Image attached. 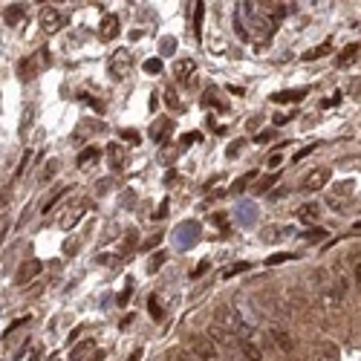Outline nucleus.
<instances>
[{
  "mask_svg": "<svg viewBox=\"0 0 361 361\" xmlns=\"http://www.w3.org/2000/svg\"><path fill=\"white\" fill-rule=\"evenodd\" d=\"M214 324L226 326L228 333L237 338V344L246 341V338H254V326H249L243 321V315L237 312V307H228V304H223V307H217V315H214Z\"/></svg>",
  "mask_w": 361,
  "mask_h": 361,
  "instance_id": "2",
  "label": "nucleus"
},
{
  "mask_svg": "<svg viewBox=\"0 0 361 361\" xmlns=\"http://www.w3.org/2000/svg\"><path fill=\"white\" fill-rule=\"evenodd\" d=\"M99 29H101V32H99L101 41H113V38L118 35V18H116V15H107V18L101 20Z\"/></svg>",
  "mask_w": 361,
  "mask_h": 361,
  "instance_id": "15",
  "label": "nucleus"
},
{
  "mask_svg": "<svg viewBox=\"0 0 361 361\" xmlns=\"http://www.w3.org/2000/svg\"><path fill=\"white\" fill-rule=\"evenodd\" d=\"M133 70V55L127 49H116V55L110 58V78L113 81H125L127 75Z\"/></svg>",
  "mask_w": 361,
  "mask_h": 361,
  "instance_id": "5",
  "label": "nucleus"
},
{
  "mask_svg": "<svg viewBox=\"0 0 361 361\" xmlns=\"http://www.w3.org/2000/svg\"><path fill=\"white\" fill-rule=\"evenodd\" d=\"M130 292H133V286H125V292L118 295V304H127V298H130Z\"/></svg>",
  "mask_w": 361,
  "mask_h": 361,
  "instance_id": "46",
  "label": "nucleus"
},
{
  "mask_svg": "<svg viewBox=\"0 0 361 361\" xmlns=\"http://www.w3.org/2000/svg\"><path fill=\"white\" fill-rule=\"evenodd\" d=\"M194 70H197V64L191 61V58H185V61H176V70H173V72H176V78H179V81H188Z\"/></svg>",
  "mask_w": 361,
  "mask_h": 361,
  "instance_id": "17",
  "label": "nucleus"
},
{
  "mask_svg": "<svg viewBox=\"0 0 361 361\" xmlns=\"http://www.w3.org/2000/svg\"><path fill=\"white\" fill-rule=\"evenodd\" d=\"M61 12L52 9V6H46L44 12H41V26H44V32H58L61 29Z\"/></svg>",
  "mask_w": 361,
  "mask_h": 361,
  "instance_id": "13",
  "label": "nucleus"
},
{
  "mask_svg": "<svg viewBox=\"0 0 361 361\" xmlns=\"http://www.w3.org/2000/svg\"><path fill=\"white\" fill-rule=\"evenodd\" d=\"M173 240H176V246H179V249H191V246L199 240V223H197V220H188V223H182V226L176 228Z\"/></svg>",
  "mask_w": 361,
  "mask_h": 361,
  "instance_id": "7",
  "label": "nucleus"
},
{
  "mask_svg": "<svg viewBox=\"0 0 361 361\" xmlns=\"http://www.w3.org/2000/svg\"><path fill=\"white\" fill-rule=\"evenodd\" d=\"M292 257H295V254H289V252H280V254H272L269 260V266H278V263H286V260H292Z\"/></svg>",
  "mask_w": 361,
  "mask_h": 361,
  "instance_id": "33",
  "label": "nucleus"
},
{
  "mask_svg": "<svg viewBox=\"0 0 361 361\" xmlns=\"http://www.w3.org/2000/svg\"><path fill=\"white\" fill-rule=\"evenodd\" d=\"M333 191L338 194V197H350V194H352V182L350 179H347V182H335Z\"/></svg>",
  "mask_w": 361,
  "mask_h": 361,
  "instance_id": "30",
  "label": "nucleus"
},
{
  "mask_svg": "<svg viewBox=\"0 0 361 361\" xmlns=\"http://www.w3.org/2000/svg\"><path fill=\"white\" fill-rule=\"evenodd\" d=\"M355 283H358V289H361V260L355 263Z\"/></svg>",
  "mask_w": 361,
  "mask_h": 361,
  "instance_id": "49",
  "label": "nucleus"
},
{
  "mask_svg": "<svg viewBox=\"0 0 361 361\" xmlns=\"http://www.w3.org/2000/svg\"><path fill=\"white\" fill-rule=\"evenodd\" d=\"M208 269H211V263H208V260H202V263H199V266H197V269L191 272V278H199V275H205Z\"/></svg>",
  "mask_w": 361,
  "mask_h": 361,
  "instance_id": "38",
  "label": "nucleus"
},
{
  "mask_svg": "<svg viewBox=\"0 0 361 361\" xmlns=\"http://www.w3.org/2000/svg\"><path fill=\"white\" fill-rule=\"evenodd\" d=\"M55 171H58V162H55V159H52V162H49V165H46V168H44V173H41V179H52V176H55Z\"/></svg>",
  "mask_w": 361,
  "mask_h": 361,
  "instance_id": "36",
  "label": "nucleus"
},
{
  "mask_svg": "<svg viewBox=\"0 0 361 361\" xmlns=\"http://www.w3.org/2000/svg\"><path fill=\"white\" fill-rule=\"evenodd\" d=\"M110 162H113V168H122V165H125V151H122L118 144H110Z\"/></svg>",
  "mask_w": 361,
  "mask_h": 361,
  "instance_id": "24",
  "label": "nucleus"
},
{
  "mask_svg": "<svg viewBox=\"0 0 361 361\" xmlns=\"http://www.w3.org/2000/svg\"><path fill=\"white\" fill-rule=\"evenodd\" d=\"M93 361H104V352H96V358Z\"/></svg>",
  "mask_w": 361,
  "mask_h": 361,
  "instance_id": "52",
  "label": "nucleus"
},
{
  "mask_svg": "<svg viewBox=\"0 0 361 361\" xmlns=\"http://www.w3.org/2000/svg\"><path fill=\"white\" fill-rule=\"evenodd\" d=\"M171 130H173V122H171V118H162V125L154 127V139H156V142H165V139L171 136Z\"/></svg>",
  "mask_w": 361,
  "mask_h": 361,
  "instance_id": "18",
  "label": "nucleus"
},
{
  "mask_svg": "<svg viewBox=\"0 0 361 361\" xmlns=\"http://www.w3.org/2000/svg\"><path fill=\"white\" fill-rule=\"evenodd\" d=\"M269 341L275 344L280 352H292V350H295V341H292V335H289L286 329H280V326H272V329H269Z\"/></svg>",
  "mask_w": 361,
  "mask_h": 361,
  "instance_id": "10",
  "label": "nucleus"
},
{
  "mask_svg": "<svg viewBox=\"0 0 361 361\" xmlns=\"http://www.w3.org/2000/svg\"><path fill=\"white\" fill-rule=\"evenodd\" d=\"M333 179V168H312V171L300 179V191H321L326 185V182Z\"/></svg>",
  "mask_w": 361,
  "mask_h": 361,
  "instance_id": "6",
  "label": "nucleus"
},
{
  "mask_svg": "<svg viewBox=\"0 0 361 361\" xmlns=\"http://www.w3.org/2000/svg\"><path fill=\"white\" fill-rule=\"evenodd\" d=\"M252 269V263H234V266H228V269H223V278H234V275H240V272Z\"/></svg>",
  "mask_w": 361,
  "mask_h": 361,
  "instance_id": "25",
  "label": "nucleus"
},
{
  "mask_svg": "<svg viewBox=\"0 0 361 361\" xmlns=\"http://www.w3.org/2000/svg\"><path fill=\"white\" fill-rule=\"evenodd\" d=\"M278 182V173H272V176H266V179H260V191H269L272 185Z\"/></svg>",
  "mask_w": 361,
  "mask_h": 361,
  "instance_id": "40",
  "label": "nucleus"
},
{
  "mask_svg": "<svg viewBox=\"0 0 361 361\" xmlns=\"http://www.w3.org/2000/svg\"><path fill=\"white\" fill-rule=\"evenodd\" d=\"M127 361H142V350H133V352H130V358H127Z\"/></svg>",
  "mask_w": 361,
  "mask_h": 361,
  "instance_id": "51",
  "label": "nucleus"
},
{
  "mask_svg": "<svg viewBox=\"0 0 361 361\" xmlns=\"http://www.w3.org/2000/svg\"><path fill=\"white\" fill-rule=\"evenodd\" d=\"M312 151H318V144H307L304 151H298V154H295V162H300V159H304V156H309Z\"/></svg>",
  "mask_w": 361,
  "mask_h": 361,
  "instance_id": "39",
  "label": "nucleus"
},
{
  "mask_svg": "<svg viewBox=\"0 0 361 361\" xmlns=\"http://www.w3.org/2000/svg\"><path fill=\"white\" fill-rule=\"evenodd\" d=\"M122 139H127V142H139V133H136V130H122Z\"/></svg>",
  "mask_w": 361,
  "mask_h": 361,
  "instance_id": "43",
  "label": "nucleus"
},
{
  "mask_svg": "<svg viewBox=\"0 0 361 361\" xmlns=\"http://www.w3.org/2000/svg\"><path fill=\"white\" fill-rule=\"evenodd\" d=\"M199 139H202V136H199V133H188V136H182V144L188 147L191 142H199Z\"/></svg>",
  "mask_w": 361,
  "mask_h": 361,
  "instance_id": "44",
  "label": "nucleus"
},
{
  "mask_svg": "<svg viewBox=\"0 0 361 361\" xmlns=\"http://www.w3.org/2000/svg\"><path fill=\"white\" fill-rule=\"evenodd\" d=\"M156 243H159V234H154V237H151V240H147V243H144V249H154Z\"/></svg>",
  "mask_w": 361,
  "mask_h": 361,
  "instance_id": "50",
  "label": "nucleus"
},
{
  "mask_svg": "<svg viewBox=\"0 0 361 361\" xmlns=\"http://www.w3.org/2000/svg\"><path fill=\"white\" fill-rule=\"evenodd\" d=\"M44 67H49V49H38L35 55H29V58H23L18 64L20 81H32L38 75V70H44Z\"/></svg>",
  "mask_w": 361,
  "mask_h": 361,
  "instance_id": "4",
  "label": "nucleus"
},
{
  "mask_svg": "<svg viewBox=\"0 0 361 361\" xmlns=\"http://www.w3.org/2000/svg\"><path fill=\"white\" fill-rule=\"evenodd\" d=\"M240 352H243L246 361H263V350H260V344H257V338L240 341Z\"/></svg>",
  "mask_w": 361,
  "mask_h": 361,
  "instance_id": "14",
  "label": "nucleus"
},
{
  "mask_svg": "<svg viewBox=\"0 0 361 361\" xmlns=\"http://www.w3.org/2000/svg\"><path fill=\"white\" fill-rule=\"evenodd\" d=\"M99 156H101V151H99V147H84L81 154H78V165H81V168H84V165L96 162Z\"/></svg>",
  "mask_w": 361,
  "mask_h": 361,
  "instance_id": "19",
  "label": "nucleus"
},
{
  "mask_svg": "<svg viewBox=\"0 0 361 361\" xmlns=\"http://www.w3.org/2000/svg\"><path fill=\"white\" fill-rule=\"evenodd\" d=\"M165 101H168V107L171 110H179V99H176V93L173 90H165Z\"/></svg>",
  "mask_w": 361,
  "mask_h": 361,
  "instance_id": "35",
  "label": "nucleus"
},
{
  "mask_svg": "<svg viewBox=\"0 0 361 361\" xmlns=\"http://www.w3.org/2000/svg\"><path fill=\"white\" fill-rule=\"evenodd\" d=\"M309 96V87H300V90H278L272 96L275 104H292V101H304Z\"/></svg>",
  "mask_w": 361,
  "mask_h": 361,
  "instance_id": "11",
  "label": "nucleus"
},
{
  "mask_svg": "<svg viewBox=\"0 0 361 361\" xmlns=\"http://www.w3.org/2000/svg\"><path fill=\"white\" fill-rule=\"evenodd\" d=\"M283 162V156L280 154H275V156H269V168H278V165Z\"/></svg>",
  "mask_w": 361,
  "mask_h": 361,
  "instance_id": "47",
  "label": "nucleus"
},
{
  "mask_svg": "<svg viewBox=\"0 0 361 361\" xmlns=\"http://www.w3.org/2000/svg\"><path fill=\"white\" fill-rule=\"evenodd\" d=\"M234 20H237V35L249 41H269L272 32H275V20L263 12L260 3H237L234 9Z\"/></svg>",
  "mask_w": 361,
  "mask_h": 361,
  "instance_id": "1",
  "label": "nucleus"
},
{
  "mask_svg": "<svg viewBox=\"0 0 361 361\" xmlns=\"http://www.w3.org/2000/svg\"><path fill=\"white\" fill-rule=\"evenodd\" d=\"M23 18V6H9L6 9V23H18Z\"/></svg>",
  "mask_w": 361,
  "mask_h": 361,
  "instance_id": "28",
  "label": "nucleus"
},
{
  "mask_svg": "<svg viewBox=\"0 0 361 361\" xmlns=\"http://www.w3.org/2000/svg\"><path fill=\"white\" fill-rule=\"evenodd\" d=\"M237 211H240V223H243V226H252L254 220H257V208H254L252 202H240Z\"/></svg>",
  "mask_w": 361,
  "mask_h": 361,
  "instance_id": "16",
  "label": "nucleus"
},
{
  "mask_svg": "<svg viewBox=\"0 0 361 361\" xmlns=\"http://www.w3.org/2000/svg\"><path fill=\"white\" fill-rule=\"evenodd\" d=\"M144 72H151V75L162 72V58H147V61H144Z\"/></svg>",
  "mask_w": 361,
  "mask_h": 361,
  "instance_id": "29",
  "label": "nucleus"
},
{
  "mask_svg": "<svg viewBox=\"0 0 361 361\" xmlns=\"http://www.w3.org/2000/svg\"><path fill=\"white\" fill-rule=\"evenodd\" d=\"M147 307H151V318H154V321H162V309H159V298H151L147 300Z\"/></svg>",
  "mask_w": 361,
  "mask_h": 361,
  "instance_id": "32",
  "label": "nucleus"
},
{
  "mask_svg": "<svg viewBox=\"0 0 361 361\" xmlns=\"http://www.w3.org/2000/svg\"><path fill=\"white\" fill-rule=\"evenodd\" d=\"M188 352L197 361H220V347H217L208 335H191L188 338Z\"/></svg>",
  "mask_w": 361,
  "mask_h": 361,
  "instance_id": "3",
  "label": "nucleus"
},
{
  "mask_svg": "<svg viewBox=\"0 0 361 361\" xmlns=\"http://www.w3.org/2000/svg\"><path fill=\"white\" fill-rule=\"evenodd\" d=\"M173 46H176V41H173V38H165V41H162V49H165V55H171V52H173Z\"/></svg>",
  "mask_w": 361,
  "mask_h": 361,
  "instance_id": "42",
  "label": "nucleus"
},
{
  "mask_svg": "<svg viewBox=\"0 0 361 361\" xmlns=\"http://www.w3.org/2000/svg\"><path fill=\"white\" fill-rule=\"evenodd\" d=\"M329 52V44L324 46H315V49H309V52H304V61H315V58H321V55Z\"/></svg>",
  "mask_w": 361,
  "mask_h": 361,
  "instance_id": "27",
  "label": "nucleus"
},
{
  "mask_svg": "<svg viewBox=\"0 0 361 361\" xmlns=\"http://www.w3.org/2000/svg\"><path fill=\"white\" fill-rule=\"evenodd\" d=\"M338 99H341V96H333V99L321 101V107H333V104H338Z\"/></svg>",
  "mask_w": 361,
  "mask_h": 361,
  "instance_id": "48",
  "label": "nucleus"
},
{
  "mask_svg": "<svg viewBox=\"0 0 361 361\" xmlns=\"http://www.w3.org/2000/svg\"><path fill=\"white\" fill-rule=\"evenodd\" d=\"M171 361H197L191 352H182V350H171Z\"/></svg>",
  "mask_w": 361,
  "mask_h": 361,
  "instance_id": "34",
  "label": "nucleus"
},
{
  "mask_svg": "<svg viewBox=\"0 0 361 361\" xmlns=\"http://www.w3.org/2000/svg\"><path fill=\"white\" fill-rule=\"evenodd\" d=\"M355 52H358V46H355V44H350V46H347V49H344L341 61H350V58H352V55H355Z\"/></svg>",
  "mask_w": 361,
  "mask_h": 361,
  "instance_id": "41",
  "label": "nucleus"
},
{
  "mask_svg": "<svg viewBox=\"0 0 361 361\" xmlns=\"http://www.w3.org/2000/svg\"><path fill=\"white\" fill-rule=\"evenodd\" d=\"M84 211H87V202H75V205L67 211V214L61 217V228H75L78 223H81V217H84Z\"/></svg>",
  "mask_w": 361,
  "mask_h": 361,
  "instance_id": "12",
  "label": "nucleus"
},
{
  "mask_svg": "<svg viewBox=\"0 0 361 361\" xmlns=\"http://www.w3.org/2000/svg\"><path fill=\"white\" fill-rule=\"evenodd\" d=\"M165 260H168V254H165V252L154 254V260H151V266H147V269H151V272H156V269H159V266H162Z\"/></svg>",
  "mask_w": 361,
  "mask_h": 361,
  "instance_id": "37",
  "label": "nucleus"
},
{
  "mask_svg": "<svg viewBox=\"0 0 361 361\" xmlns=\"http://www.w3.org/2000/svg\"><path fill=\"white\" fill-rule=\"evenodd\" d=\"M202 15H205V3H194V32L202 35Z\"/></svg>",
  "mask_w": 361,
  "mask_h": 361,
  "instance_id": "22",
  "label": "nucleus"
},
{
  "mask_svg": "<svg viewBox=\"0 0 361 361\" xmlns=\"http://www.w3.org/2000/svg\"><path fill=\"white\" fill-rule=\"evenodd\" d=\"M254 176H257V171H249V173H243V176H240V179H237L234 185H231V191H234V194L246 191V185H249V182H254Z\"/></svg>",
  "mask_w": 361,
  "mask_h": 361,
  "instance_id": "23",
  "label": "nucleus"
},
{
  "mask_svg": "<svg viewBox=\"0 0 361 361\" xmlns=\"http://www.w3.org/2000/svg\"><path fill=\"white\" fill-rule=\"evenodd\" d=\"M298 217H300V223H315L318 220V205H304V208H298Z\"/></svg>",
  "mask_w": 361,
  "mask_h": 361,
  "instance_id": "20",
  "label": "nucleus"
},
{
  "mask_svg": "<svg viewBox=\"0 0 361 361\" xmlns=\"http://www.w3.org/2000/svg\"><path fill=\"white\" fill-rule=\"evenodd\" d=\"M355 228H361V220H358V223H355Z\"/></svg>",
  "mask_w": 361,
  "mask_h": 361,
  "instance_id": "54",
  "label": "nucleus"
},
{
  "mask_svg": "<svg viewBox=\"0 0 361 361\" xmlns=\"http://www.w3.org/2000/svg\"><path fill=\"white\" fill-rule=\"evenodd\" d=\"M304 237H307L309 243H318V240H324V237H326V228H309Z\"/></svg>",
  "mask_w": 361,
  "mask_h": 361,
  "instance_id": "31",
  "label": "nucleus"
},
{
  "mask_svg": "<svg viewBox=\"0 0 361 361\" xmlns=\"http://www.w3.org/2000/svg\"><path fill=\"white\" fill-rule=\"evenodd\" d=\"M64 191H67V188H55V191H52V197H49V199L44 202V205H41V211H44V214H46V211H52V205L64 197Z\"/></svg>",
  "mask_w": 361,
  "mask_h": 361,
  "instance_id": "26",
  "label": "nucleus"
},
{
  "mask_svg": "<svg viewBox=\"0 0 361 361\" xmlns=\"http://www.w3.org/2000/svg\"><path fill=\"white\" fill-rule=\"evenodd\" d=\"M208 338H211V341L217 344V347H220V344H223V347H234V350H240V344H237V338L231 333H228L226 326H220V324H211V329H208Z\"/></svg>",
  "mask_w": 361,
  "mask_h": 361,
  "instance_id": "8",
  "label": "nucleus"
},
{
  "mask_svg": "<svg viewBox=\"0 0 361 361\" xmlns=\"http://www.w3.org/2000/svg\"><path fill=\"white\" fill-rule=\"evenodd\" d=\"M41 272H44V263H41V260H26L18 269V278H15V280H18V286H26V283H32V280L41 275Z\"/></svg>",
  "mask_w": 361,
  "mask_h": 361,
  "instance_id": "9",
  "label": "nucleus"
},
{
  "mask_svg": "<svg viewBox=\"0 0 361 361\" xmlns=\"http://www.w3.org/2000/svg\"><path fill=\"white\" fill-rule=\"evenodd\" d=\"M165 211H168V199H165L162 205L156 208V214H154V220H162V217H165Z\"/></svg>",
  "mask_w": 361,
  "mask_h": 361,
  "instance_id": "45",
  "label": "nucleus"
},
{
  "mask_svg": "<svg viewBox=\"0 0 361 361\" xmlns=\"http://www.w3.org/2000/svg\"><path fill=\"white\" fill-rule=\"evenodd\" d=\"M90 350H93V341H84V344H78V347H75V350L70 352V361H84Z\"/></svg>",
  "mask_w": 361,
  "mask_h": 361,
  "instance_id": "21",
  "label": "nucleus"
},
{
  "mask_svg": "<svg viewBox=\"0 0 361 361\" xmlns=\"http://www.w3.org/2000/svg\"><path fill=\"white\" fill-rule=\"evenodd\" d=\"M49 361H61V358H58V355H52V358H49Z\"/></svg>",
  "mask_w": 361,
  "mask_h": 361,
  "instance_id": "53",
  "label": "nucleus"
}]
</instances>
